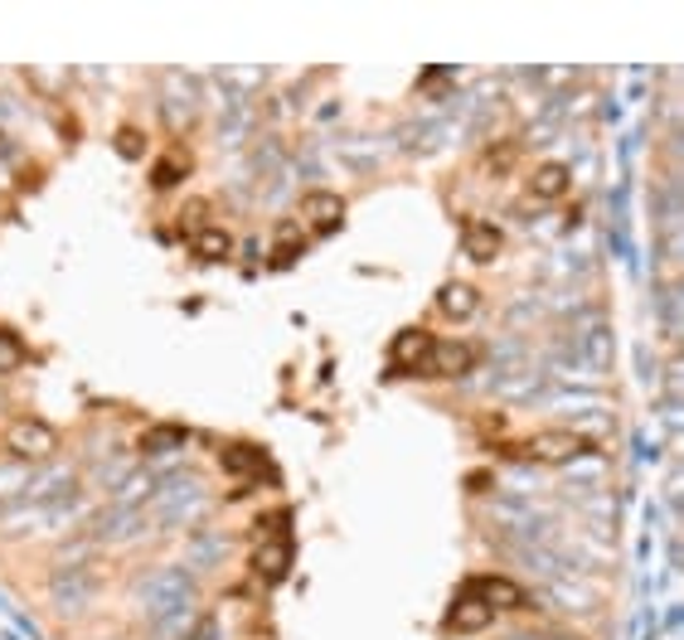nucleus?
I'll return each instance as SVG.
<instances>
[{
    "instance_id": "obj_18",
    "label": "nucleus",
    "mask_w": 684,
    "mask_h": 640,
    "mask_svg": "<svg viewBox=\"0 0 684 640\" xmlns=\"http://www.w3.org/2000/svg\"><path fill=\"white\" fill-rule=\"evenodd\" d=\"M20 364H25V345H20L15 330L0 325V374H10V369H20Z\"/></svg>"
},
{
    "instance_id": "obj_16",
    "label": "nucleus",
    "mask_w": 684,
    "mask_h": 640,
    "mask_svg": "<svg viewBox=\"0 0 684 640\" xmlns=\"http://www.w3.org/2000/svg\"><path fill=\"white\" fill-rule=\"evenodd\" d=\"M189 248L205 257V263H223V257L233 253V233H223V229H199L195 238H189Z\"/></svg>"
},
{
    "instance_id": "obj_7",
    "label": "nucleus",
    "mask_w": 684,
    "mask_h": 640,
    "mask_svg": "<svg viewBox=\"0 0 684 640\" xmlns=\"http://www.w3.org/2000/svg\"><path fill=\"white\" fill-rule=\"evenodd\" d=\"M476 359H480L476 345H466V340H437L432 354H428V364H422V374H432V379H456V374H466Z\"/></svg>"
},
{
    "instance_id": "obj_17",
    "label": "nucleus",
    "mask_w": 684,
    "mask_h": 640,
    "mask_svg": "<svg viewBox=\"0 0 684 640\" xmlns=\"http://www.w3.org/2000/svg\"><path fill=\"white\" fill-rule=\"evenodd\" d=\"M185 171H189V155L185 151H171V155H161V161H155L151 185L155 189H171V185H181V179H185Z\"/></svg>"
},
{
    "instance_id": "obj_21",
    "label": "nucleus",
    "mask_w": 684,
    "mask_h": 640,
    "mask_svg": "<svg viewBox=\"0 0 684 640\" xmlns=\"http://www.w3.org/2000/svg\"><path fill=\"white\" fill-rule=\"evenodd\" d=\"M466 486H471V490H476V496H480V490H490V476H486V470H476V476H471Z\"/></svg>"
},
{
    "instance_id": "obj_8",
    "label": "nucleus",
    "mask_w": 684,
    "mask_h": 640,
    "mask_svg": "<svg viewBox=\"0 0 684 640\" xmlns=\"http://www.w3.org/2000/svg\"><path fill=\"white\" fill-rule=\"evenodd\" d=\"M496 621V612H490L486 602H476L471 592H456V602L447 606V636H471V631H486V626Z\"/></svg>"
},
{
    "instance_id": "obj_10",
    "label": "nucleus",
    "mask_w": 684,
    "mask_h": 640,
    "mask_svg": "<svg viewBox=\"0 0 684 640\" xmlns=\"http://www.w3.org/2000/svg\"><path fill=\"white\" fill-rule=\"evenodd\" d=\"M253 572L263 582H282L291 572V538H263V544H253Z\"/></svg>"
},
{
    "instance_id": "obj_4",
    "label": "nucleus",
    "mask_w": 684,
    "mask_h": 640,
    "mask_svg": "<svg viewBox=\"0 0 684 640\" xmlns=\"http://www.w3.org/2000/svg\"><path fill=\"white\" fill-rule=\"evenodd\" d=\"M301 223H306L316 238H331L345 223V199L335 195V189H306V195H301Z\"/></svg>"
},
{
    "instance_id": "obj_11",
    "label": "nucleus",
    "mask_w": 684,
    "mask_h": 640,
    "mask_svg": "<svg viewBox=\"0 0 684 640\" xmlns=\"http://www.w3.org/2000/svg\"><path fill=\"white\" fill-rule=\"evenodd\" d=\"M476 306H480V291L471 287V282H447L442 291H437V311H442L447 321L476 316Z\"/></svg>"
},
{
    "instance_id": "obj_15",
    "label": "nucleus",
    "mask_w": 684,
    "mask_h": 640,
    "mask_svg": "<svg viewBox=\"0 0 684 640\" xmlns=\"http://www.w3.org/2000/svg\"><path fill=\"white\" fill-rule=\"evenodd\" d=\"M189 442V427L181 422H161V427H151V432H141V452H175V446H185Z\"/></svg>"
},
{
    "instance_id": "obj_12",
    "label": "nucleus",
    "mask_w": 684,
    "mask_h": 640,
    "mask_svg": "<svg viewBox=\"0 0 684 640\" xmlns=\"http://www.w3.org/2000/svg\"><path fill=\"white\" fill-rule=\"evenodd\" d=\"M514 161H520V141H490L486 151H480V161H476V175L480 179H505L514 171Z\"/></svg>"
},
{
    "instance_id": "obj_14",
    "label": "nucleus",
    "mask_w": 684,
    "mask_h": 640,
    "mask_svg": "<svg viewBox=\"0 0 684 640\" xmlns=\"http://www.w3.org/2000/svg\"><path fill=\"white\" fill-rule=\"evenodd\" d=\"M301 253H306V238H301V229H297V223H282V229H277V238H273V253H267V263H273V267H291Z\"/></svg>"
},
{
    "instance_id": "obj_3",
    "label": "nucleus",
    "mask_w": 684,
    "mask_h": 640,
    "mask_svg": "<svg viewBox=\"0 0 684 640\" xmlns=\"http://www.w3.org/2000/svg\"><path fill=\"white\" fill-rule=\"evenodd\" d=\"M592 442L582 432H568V427H548V432L530 437V456L544 466H564V462H578V456H588Z\"/></svg>"
},
{
    "instance_id": "obj_20",
    "label": "nucleus",
    "mask_w": 684,
    "mask_h": 640,
    "mask_svg": "<svg viewBox=\"0 0 684 640\" xmlns=\"http://www.w3.org/2000/svg\"><path fill=\"white\" fill-rule=\"evenodd\" d=\"M181 213H185V229H189V238H195V233L205 229V213H209V205H205V199H195V205H185Z\"/></svg>"
},
{
    "instance_id": "obj_2",
    "label": "nucleus",
    "mask_w": 684,
    "mask_h": 640,
    "mask_svg": "<svg viewBox=\"0 0 684 640\" xmlns=\"http://www.w3.org/2000/svg\"><path fill=\"white\" fill-rule=\"evenodd\" d=\"M5 446L15 456H25V462H49L59 452V432L39 418H15L5 427Z\"/></svg>"
},
{
    "instance_id": "obj_1",
    "label": "nucleus",
    "mask_w": 684,
    "mask_h": 640,
    "mask_svg": "<svg viewBox=\"0 0 684 640\" xmlns=\"http://www.w3.org/2000/svg\"><path fill=\"white\" fill-rule=\"evenodd\" d=\"M219 466L229 470V476L239 480L243 490H253V486H267V480H277L273 456H267L257 442H229V446H219Z\"/></svg>"
},
{
    "instance_id": "obj_6",
    "label": "nucleus",
    "mask_w": 684,
    "mask_h": 640,
    "mask_svg": "<svg viewBox=\"0 0 684 640\" xmlns=\"http://www.w3.org/2000/svg\"><path fill=\"white\" fill-rule=\"evenodd\" d=\"M432 335L418 330V325H408V330L394 335V345H389V364H394V374H422V364H428L432 354Z\"/></svg>"
},
{
    "instance_id": "obj_19",
    "label": "nucleus",
    "mask_w": 684,
    "mask_h": 640,
    "mask_svg": "<svg viewBox=\"0 0 684 640\" xmlns=\"http://www.w3.org/2000/svg\"><path fill=\"white\" fill-rule=\"evenodd\" d=\"M117 151L127 155V161H141V155H146V137H141V127H121V131H117Z\"/></svg>"
},
{
    "instance_id": "obj_9",
    "label": "nucleus",
    "mask_w": 684,
    "mask_h": 640,
    "mask_svg": "<svg viewBox=\"0 0 684 640\" xmlns=\"http://www.w3.org/2000/svg\"><path fill=\"white\" fill-rule=\"evenodd\" d=\"M462 243H466V253L476 257V263H496V257L505 253V233L490 219H466L462 223Z\"/></svg>"
},
{
    "instance_id": "obj_5",
    "label": "nucleus",
    "mask_w": 684,
    "mask_h": 640,
    "mask_svg": "<svg viewBox=\"0 0 684 640\" xmlns=\"http://www.w3.org/2000/svg\"><path fill=\"white\" fill-rule=\"evenodd\" d=\"M462 592H471L476 602H486L490 612H520V606L530 602V592H524L514 578H466Z\"/></svg>"
},
{
    "instance_id": "obj_13",
    "label": "nucleus",
    "mask_w": 684,
    "mask_h": 640,
    "mask_svg": "<svg viewBox=\"0 0 684 640\" xmlns=\"http://www.w3.org/2000/svg\"><path fill=\"white\" fill-rule=\"evenodd\" d=\"M568 185H573V175H568V165H558V161H544L540 171L530 175V195L534 199H564Z\"/></svg>"
}]
</instances>
